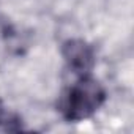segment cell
<instances>
[{
	"instance_id": "1",
	"label": "cell",
	"mask_w": 134,
	"mask_h": 134,
	"mask_svg": "<svg viewBox=\"0 0 134 134\" xmlns=\"http://www.w3.org/2000/svg\"><path fill=\"white\" fill-rule=\"evenodd\" d=\"M104 101L106 92L103 85L90 74H84L63 93L58 107L65 120L82 121L90 118Z\"/></svg>"
},
{
	"instance_id": "2",
	"label": "cell",
	"mask_w": 134,
	"mask_h": 134,
	"mask_svg": "<svg viewBox=\"0 0 134 134\" xmlns=\"http://www.w3.org/2000/svg\"><path fill=\"white\" fill-rule=\"evenodd\" d=\"M62 55L68 68L77 76L90 74L96 63L95 49L81 38L66 40L62 44Z\"/></svg>"
},
{
	"instance_id": "3",
	"label": "cell",
	"mask_w": 134,
	"mask_h": 134,
	"mask_svg": "<svg viewBox=\"0 0 134 134\" xmlns=\"http://www.w3.org/2000/svg\"><path fill=\"white\" fill-rule=\"evenodd\" d=\"M11 125L19 126V118H18L16 115L10 114V112L7 110V107L3 106V103L0 101V126L5 128V129H8V131H16L14 126H11ZM19 128H21V126H19Z\"/></svg>"
}]
</instances>
